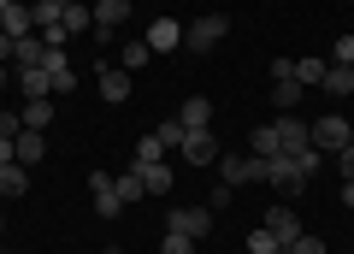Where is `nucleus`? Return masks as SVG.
<instances>
[{
	"mask_svg": "<svg viewBox=\"0 0 354 254\" xmlns=\"http://www.w3.org/2000/svg\"><path fill=\"white\" fill-rule=\"evenodd\" d=\"M142 42H148L153 53H171L177 42H183V24H177V18H153V24H148V36H142Z\"/></svg>",
	"mask_w": 354,
	"mask_h": 254,
	"instance_id": "10",
	"label": "nucleus"
},
{
	"mask_svg": "<svg viewBox=\"0 0 354 254\" xmlns=\"http://www.w3.org/2000/svg\"><path fill=\"white\" fill-rule=\"evenodd\" d=\"M18 130H24V118H18V113H0V136H18Z\"/></svg>",
	"mask_w": 354,
	"mask_h": 254,
	"instance_id": "35",
	"label": "nucleus"
},
{
	"mask_svg": "<svg viewBox=\"0 0 354 254\" xmlns=\"http://www.w3.org/2000/svg\"><path fill=\"white\" fill-rule=\"evenodd\" d=\"M101 254H113V248H101Z\"/></svg>",
	"mask_w": 354,
	"mask_h": 254,
	"instance_id": "42",
	"label": "nucleus"
},
{
	"mask_svg": "<svg viewBox=\"0 0 354 254\" xmlns=\"http://www.w3.org/2000/svg\"><path fill=\"white\" fill-rule=\"evenodd\" d=\"M272 130H278V154H301V148H313V130H307L295 113L272 118Z\"/></svg>",
	"mask_w": 354,
	"mask_h": 254,
	"instance_id": "5",
	"label": "nucleus"
},
{
	"mask_svg": "<svg viewBox=\"0 0 354 254\" xmlns=\"http://www.w3.org/2000/svg\"><path fill=\"white\" fill-rule=\"evenodd\" d=\"M0 225H6V219H0Z\"/></svg>",
	"mask_w": 354,
	"mask_h": 254,
	"instance_id": "43",
	"label": "nucleus"
},
{
	"mask_svg": "<svg viewBox=\"0 0 354 254\" xmlns=\"http://www.w3.org/2000/svg\"><path fill=\"white\" fill-rule=\"evenodd\" d=\"M248 154H278V130H272V125H260V130L248 136Z\"/></svg>",
	"mask_w": 354,
	"mask_h": 254,
	"instance_id": "27",
	"label": "nucleus"
},
{
	"mask_svg": "<svg viewBox=\"0 0 354 254\" xmlns=\"http://www.w3.org/2000/svg\"><path fill=\"white\" fill-rule=\"evenodd\" d=\"M113 183H118V201H124V207H130V201H142V195H148V178H142L136 165H130L124 178H113Z\"/></svg>",
	"mask_w": 354,
	"mask_h": 254,
	"instance_id": "22",
	"label": "nucleus"
},
{
	"mask_svg": "<svg viewBox=\"0 0 354 254\" xmlns=\"http://www.w3.org/2000/svg\"><path fill=\"white\" fill-rule=\"evenodd\" d=\"M337 165H342V178H354V142H348V148H337Z\"/></svg>",
	"mask_w": 354,
	"mask_h": 254,
	"instance_id": "36",
	"label": "nucleus"
},
{
	"mask_svg": "<svg viewBox=\"0 0 354 254\" xmlns=\"http://www.w3.org/2000/svg\"><path fill=\"white\" fill-rule=\"evenodd\" d=\"M225 12H207V18H195V24L189 30H183V48H189V53H213L218 48V42H225Z\"/></svg>",
	"mask_w": 354,
	"mask_h": 254,
	"instance_id": "1",
	"label": "nucleus"
},
{
	"mask_svg": "<svg viewBox=\"0 0 354 254\" xmlns=\"http://www.w3.org/2000/svg\"><path fill=\"white\" fill-rule=\"evenodd\" d=\"M266 160H272V178H266V183H272L278 195H301L307 190V178L295 172V154H266Z\"/></svg>",
	"mask_w": 354,
	"mask_h": 254,
	"instance_id": "3",
	"label": "nucleus"
},
{
	"mask_svg": "<svg viewBox=\"0 0 354 254\" xmlns=\"http://www.w3.org/2000/svg\"><path fill=\"white\" fill-rule=\"evenodd\" d=\"M53 6H71V0H53Z\"/></svg>",
	"mask_w": 354,
	"mask_h": 254,
	"instance_id": "40",
	"label": "nucleus"
},
{
	"mask_svg": "<svg viewBox=\"0 0 354 254\" xmlns=\"http://www.w3.org/2000/svg\"><path fill=\"white\" fill-rule=\"evenodd\" d=\"M177 154H183L189 165H213V160H218V136H213V130H183Z\"/></svg>",
	"mask_w": 354,
	"mask_h": 254,
	"instance_id": "4",
	"label": "nucleus"
},
{
	"mask_svg": "<svg viewBox=\"0 0 354 254\" xmlns=\"http://www.w3.org/2000/svg\"><path fill=\"white\" fill-rule=\"evenodd\" d=\"M266 230L278 237V248H290V242L301 237V219H295V207H272V213H266Z\"/></svg>",
	"mask_w": 354,
	"mask_h": 254,
	"instance_id": "9",
	"label": "nucleus"
},
{
	"mask_svg": "<svg viewBox=\"0 0 354 254\" xmlns=\"http://www.w3.org/2000/svg\"><path fill=\"white\" fill-rule=\"evenodd\" d=\"M319 165H325V154H319V148H301V154H295V172H301V178H313Z\"/></svg>",
	"mask_w": 354,
	"mask_h": 254,
	"instance_id": "31",
	"label": "nucleus"
},
{
	"mask_svg": "<svg viewBox=\"0 0 354 254\" xmlns=\"http://www.w3.org/2000/svg\"><path fill=\"white\" fill-rule=\"evenodd\" d=\"M177 125L183 130H207L213 125V101H207V95H189V101L177 107Z\"/></svg>",
	"mask_w": 354,
	"mask_h": 254,
	"instance_id": "12",
	"label": "nucleus"
},
{
	"mask_svg": "<svg viewBox=\"0 0 354 254\" xmlns=\"http://www.w3.org/2000/svg\"><path fill=\"white\" fill-rule=\"evenodd\" d=\"M0 254H6V248H0Z\"/></svg>",
	"mask_w": 354,
	"mask_h": 254,
	"instance_id": "44",
	"label": "nucleus"
},
{
	"mask_svg": "<svg viewBox=\"0 0 354 254\" xmlns=\"http://www.w3.org/2000/svg\"><path fill=\"white\" fill-rule=\"evenodd\" d=\"M148 60H153V48H148L142 36H130V42H124V53H118V65H124V71H142Z\"/></svg>",
	"mask_w": 354,
	"mask_h": 254,
	"instance_id": "23",
	"label": "nucleus"
},
{
	"mask_svg": "<svg viewBox=\"0 0 354 254\" xmlns=\"http://www.w3.org/2000/svg\"><path fill=\"white\" fill-rule=\"evenodd\" d=\"M6 83H12V77H6V65H0V89H6Z\"/></svg>",
	"mask_w": 354,
	"mask_h": 254,
	"instance_id": "39",
	"label": "nucleus"
},
{
	"mask_svg": "<svg viewBox=\"0 0 354 254\" xmlns=\"http://www.w3.org/2000/svg\"><path fill=\"white\" fill-rule=\"evenodd\" d=\"M160 254H195V237H183V230H165Z\"/></svg>",
	"mask_w": 354,
	"mask_h": 254,
	"instance_id": "29",
	"label": "nucleus"
},
{
	"mask_svg": "<svg viewBox=\"0 0 354 254\" xmlns=\"http://www.w3.org/2000/svg\"><path fill=\"white\" fill-rule=\"evenodd\" d=\"M12 6H30V0H12Z\"/></svg>",
	"mask_w": 354,
	"mask_h": 254,
	"instance_id": "41",
	"label": "nucleus"
},
{
	"mask_svg": "<svg viewBox=\"0 0 354 254\" xmlns=\"http://www.w3.org/2000/svg\"><path fill=\"white\" fill-rule=\"evenodd\" d=\"M283 254H325V237H313V230H301V237L290 242Z\"/></svg>",
	"mask_w": 354,
	"mask_h": 254,
	"instance_id": "30",
	"label": "nucleus"
},
{
	"mask_svg": "<svg viewBox=\"0 0 354 254\" xmlns=\"http://www.w3.org/2000/svg\"><path fill=\"white\" fill-rule=\"evenodd\" d=\"M142 178H148V195H165L177 183V172H171V160H153V165H136Z\"/></svg>",
	"mask_w": 354,
	"mask_h": 254,
	"instance_id": "18",
	"label": "nucleus"
},
{
	"mask_svg": "<svg viewBox=\"0 0 354 254\" xmlns=\"http://www.w3.org/2000/svg\"><path fill=\"white\" fill-rule=\"evenodd\" d=\"M0 65H12V36L0 30Z\"/></svg>",
	"mask_w": 354,
	"mask_h": 254,
	"instance_id": "37",
	"label": "nucleus"
},
{
	"mask_svg": "<svg viewBox=\"0 0 354 254\" xmlns=\"http://www.w3.org/2000/svg\"><path fill=\"white\" fill-rule=\"evenodd\" d=\"M24 190H30V165L6 160V165H0V195H6V201H18Z\"/></svg>",
	"mask_w": 354,
	"mask_h": 254,
	"instance_id": "15",
	"label": "nucleus"
},
{
	"mask_svg": "<svg viewBox=\"0 0 354 254\" xmlns=\"http://www.w3.org/2000/svg\"><path fill=\"white\" fill-rule=\"evenodd\" d=\"M88 24H95V6H83V0H71V6L59 12V30H65V36H83Z\"/></svg>",
	"mask_w": 354,
	"mask_h": 254,
	"instance_id": "17",
	"label": "nucleus"
},
{
	"mask_svg": "<svg viewBox=\"0 0 354 254\" xmlns=\"http://www.w3.org/2000/svg\"><path fill=\"white\" fill-rule=\"evenodd\" d=\"M48 60V42L36 36V30H30V36H12V65L18 71H30V65H41Z\"/></svg>",
	"mask_w": 354,
	"mask_h": 254,
	"instance_id": "11",
	"label": "nucleus"
},
{
	"mask_svg": "<svg viewBox=\"0 0 354 254\" xmlns=\"http://www.w3.org/2000/svg\"><path fill=\"white\" fill-rule=\"evenodd\" d=\"M0 30H6V36H30V30H36L30 6H6V12H0Z\"/></svg>",
	"mask_w": 354,
	"mask_h": 254,
	"instance_id": "21",
	"label": "nucleus"
},
{
	"mask_svg": "<svg viewBox=\"0 0 354 254\" xmlns=\"http://www.w3.org/2000/svg\"><path fill=\"white\" fill-rule=\"evenodd\" d=\"M18 118H24V130H48L53 125V95H48V101H24Z\"/></svg>",
	"mask_w": 354,
	"mask_h": 254,
	"instance_id": "20",
	"label": "nucleus"
},
{
	"mask_svg": "<svg viewBox=\"0 0 354 254\" xmlns=\"http://www.w3.org/2000/svg\"><path fill=\"white\" fill-rule=\"evenodd\" d=\"M18 165H30V172H36L41 160H48V136H41V130H18Z\"/></svg>",
	"mask_w": 354,
	"mask_h": 254,
	"instance_id": "13",
	"label": "nucleus"
},
{
	"mask_svg": "<svg viewBox=\"0 0 354 254\" xmlns=\"http://www.w3.org/2000/svg\"><path fill=\"white\" fill-rule=\"evenodd\" d=\"M319 89L337 95V101H342V95H354V65H325V83H319Z\"/></svg>",
	"mask_w": 354,
	"mask_h": 254,
	"instance_id": "19",
	"label": "nucleus"
},
{
	"mask_svg": "<svg viewBox=\"0 0 354 254\" xmlns=\"http://www.w3.org/2000/svg\"><path fill=\"white\" fill-rule=\"evenodd\" d=\"M165 154H171V148H165V142L153 136V130H148V136L136 142V165H153V160H165Z\"/></svg>",
	"mask_w": 354,
	"mask_h": 254,
	"instance_id": "24",
	"label": "nucleus"
},
{
	"mask_svg": "<svg viewBox=\"0 0 354 254\" xmlns=\"http://www.w3.org/2000/svg\"><path fill=\"white\" fill-rule=\"evenodd\" d=\"M165 225H171V230H183V237H195V242H201L207 230H213V207H177V213L165 219Z\"/></svg>",
	"mask_w": 354,
	"mask_h": 254,
	"instance_id": "7",
	"label": "nucleus"
},
{
	"mask_svg": "<svg viewBox=\"0 0 354 254\" xmlns=\"http://www.w3.org/2000/svg\"><path fill=\"white\" fill-rule=\"evenodd\" d=\"M130 0H95V30H124Z\"/></svg>",
	"mask_w": 354,
	"mask_h": 254,
	"instance_id": "16",
	"label": "nucleus"
},
{
	"mask_svg": "<svg viewBox=\"0 0 354 254\" xmlns=\"http://www.w3.org/2000/svg\"><path fill=\"white\" fill-rule=\"evenodd\" d=\"M330 65H354V36H337V48H330Z\"/></svg>",
	"mask_w": 354,
	"mask_h": 254,
	"instance_id": "33",
	"label": "nucleus"
},
{
	"mask_svg": "<svg viewBox=\"0 0 354 254\" xmlns=\"http://www.w3.org/2000/svg\"><path fill=\"white\" fill-rule=\"evenodd\" d=\"M325 65L330 60H295V83H301V89L307 83H325Z\"/></svg>",
	"mask_w": 354,
	"mask_h": 254,
	"instance_id": "26",
	"label": "nucleus"
},
{
	"mask_svg": "<svg viewBox=\"0 0 354 254\" xmlns=\"http://www.w3.org/2000/svg\"><path fill=\"white\" fill-rule=\"evenodd\" d=\"M248 254H283V248H278V237L260 225V230H248Z\"/></svg>",
	"mask_w": 354,
	"mask_h": 254,
	"instance_id": "28",
	"label": "nucleus"
},
{
	"mask_svg": "<svg viewBox=\"0 0 354 254\" xmlns=\"http://www.w3.org/2000/svg\"><path fill=\"white\" fill-rule=\"evenodd\" d=\"M88 195H95V213H101V219H118V213H124V201H118V183H113V172H95V178H88Z\"/></svg>",
	"mask_w": 354,
	"mask_h": 254,
	"instance_id": "6",
	"label": "nucleus"
},
{
	"mask_svg": "<svg viewBox=\"0 0 354 254\" xmlns=\"http://www.w3.org/2000/svg\"><path fill=\"white\" fill-rule=\"evenodd\" d=\"M12 83L24 89V101H48V95H53V77L41 71V65H30V71H18Z\"/></svg>",
	"mask_w": 354,
	"mask_h": 254,
	"instance_id": "14",
	"label": "nucleus"
},
{
	"mask_svg": "<svg viewBox=\"0 0 354 254\" xmlns=\"http://www.w3.org/2000/svg\"><path fill=\"white\" fill-rule=\"evenodd\" d=\"M95 83H101V101H124V95H130V71H124V65H106L101 60V71H95Z\"/></svg>",
	"mask_w": 354,
	"mask_h": 254,
	"instance_id": "8",
	"label": "nucleus"
},
{
	"mask_svg": "<svg viewBox=\"0 0 354 254\" xmlns=\"http://www.w3.org/2000/svg\"><path fill=\"white\" fill-rule=\"evenodd\" d=\"M272 95H278V107H283V113H295V107H301V83H295V77L272 83Z\"/></svg>",
	"mask_w": 354,
	"mask_h": 254,
	"instance_id": "25",
	"label": "nucleus"
},
{
	"mask_svg": "<svg viewBox=\"0 0 354 254\" xmlns=\"http://www.w3.org/2000/svg\"><path fill=\"white\" fill-rule=\"evenodd\" d=\"M307 130H313V148L319 154H337V148H348V142H354V125H348V118H337V113H325L319 125H307Z\"/></svg>",
	"mask_w": 354,
	"mask_h": 254,
	"instance_id": "2",
	"label": "nucleus"
},
{
	"mask_svg": "<svg viewBox=\"0 0 354 254\" xmlns=\"http://www.w3.org/2000/svg\"><path fill=\"white\" fill-rule=\"evenodd\" d=\"M342 207H354V178H348V183H342Z\"/></svg>",
	"mask_w": 354,
	"mask_h": 254,
	"instance_id": "38",
	"label": "nucleus"
},
{
	"mask_svg": "<svg viewBox=\"0 0 354 254\" xmlns=\"http://www.w3.org/2000/svg\"><path fill=\"white\" fill-rule=\"evenodd\" d=\"M218 183H242V154H225V165H218Z\"/></svg>",
	"mask_w": 354,
	"mask_h": 254,
	"instance_id": "32",
	"label": "nucleus"
},
{
	"mask_svg": "<svg viewBox=\"0 0 354 254\" xmlns=\"http://www.w3.org/2000/svg\"><path fill=\"white\" fill-rule=\"evenodd\" d=\"M153 136H160V142H165V148H177V142H183V125H177V118H165V125H160V130H153Z\"/></svg>",
	"mask_w": 354,
	"mask_h": 254,
	"instance_id": "34",
	"label": "nucleus"
}]
</instances>
